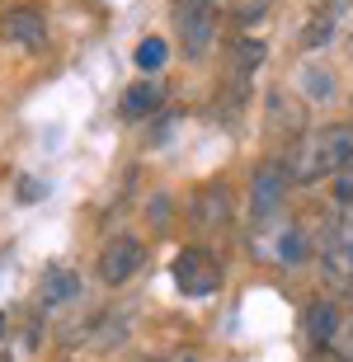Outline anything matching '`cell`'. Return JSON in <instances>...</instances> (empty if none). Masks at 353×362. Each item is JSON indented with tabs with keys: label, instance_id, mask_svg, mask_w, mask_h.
Wrapping results in <instances>:
<instances>
[{
	"label": "cell",
	"instance_id": "obj_1",
	"mask_svg": "<svg viewBox=\"0 0 353 362\" xmlns=\"http://www.w3.org/2000/svg\"><path fill=\"white\" fill-rule=\"evenodd\" d=\"M311 255H316L311 235H306L292 216H269V221H255V230H250V259H259V264L301 269Z\"/></svg>",
	"mask_w": 353,
	"mask_h": 362
},
{
	"label": "cell",
	"instance_id": "obj_2",
	"mask_svg": "<svg viewBox=\"0 0 353 362\" xmlns=\"http://www.w3.org/2000/svg\"><path fill=\"white\" fill-rule=\"evenodd\" d=\"M170 278H175V287L184 296L203 301V296H212L221 287V259L207 245H184L175 255V264H170Z\"/></svg>",
	"mask_w": 353,
	"mask_h": 362
},
{
	"label": "cell",
	"instance_id": "obj_3",
	"mask_svg": "<svg viewBox=\"0 0 353 362\" xmlns=\"http://www.w3.org/2000/svg\"><path fill=\"white\" fill-rule=\"evenodd\" d=\"M217 14H221V0H179V47L189 62H203L212 38H217Z\"/></svg>",
	"mask_w": 353,
	"mask_h": 362
},
{
	"label": "cell",
	"instance_id": "obj_4",
	"mask_svg": "<svg viewBox=\"0 0 353 362\" xmlns=\"http://www.w3.org/2000/svg\"><path fill=\"white\" fill-rule=\"evenodd\" d=\"M231 216H236V198H231V188L226 184H198L193 188V198H189V226L198 230V235H221V230L231 226Z\"/></svg>",
	"mask_w": 353,
	"mask_h": 362
},
{
	"label": "cell",
	"instance_id": "obj_5",
	"mask_svg": "<svg viewBox=\"0 0 353 362\" xmlns=\"http://www.w3.org/2000/svg\"><path fill=\"white\" fill-rule=\"evenodd\" d=\"M287 170L278 160H264L255 165V175H250V216L255 221H269V216H283V202H287Z\"/></svg>",
	"mask_w": 353,
	"mask_h": 362
},
{
	"label": "cell",
	"instance_id": "obj_6",
	"mask_svg": "<svg viewBox=\"0 0 353 362\" xmlns=\"http://www.w3.org/2000/svg\"><path fill=\"white\" fill-rule=\"evenodd\" d=\"M264 132L273 141H297V136H306V104H301L297 94L269 90V99H264Z\"/></svg>",
	"mask_w": 353,
	"mask_h": 362
},
{
	"label": "cell",
	"instance_id": "obj_7",
	"mask_svg": "<svg viewBox=\"0 0 353 362\" xmlns=\"http://www.w3.org/2000/svg\"><path fill=\"white\" fill-rule=\"evenodd\" d=\"M146 264V250L141 240L132 235H118V240L104 245V255H99V282L104 287H122V282H132V273Z\"/></svg>",
	"mask_w": 353,
	"mask_h": 362
},
{
	"label": "cell",
	"instance_id": "obj_8",
	"mask_svg": "<svg viewBox=\"0 0 353 362\" xmlns=\"http://www.w3.org/2000/svg\"><path fill=\"white\" fill-rule=\"evenodd\" d=\"M340 329H344V320H340V306H335L330 296H316V301L301 306V334H306V344H311L316 353L335 349Z\"/></svg>",
	"mask_w": 353,
	"mask_h": 362
},
{
	"label": "cell",
	"instance_id": "obj_9",
	"mask_svg": "<svg viewBox=\"0 0 353 362\" xmlns=\"http://www.w3.org/2000/svg\"><path fill=\"white\" fill-rule=\"evenodd\" d=\"M0 38L14 42V47H24V52H38L42 42H47V19H42V10H33V5H14V10H5V19H0Z\"/></svg>",
	"mask_w": 353,
	"mask_h": 362
},
{
	"label": "cell",
	"instance_id": "obj_10",
	"mask_svg": "<svg viewBox=\"0 0 353 362\" xmlns=\"http://www.w3.org/2000/svg\"><path fill=\"white\" fill-rule=\"evenodd\" d=\"M283 170H287V179L292 184H320V179L330 175L325 170V156H320V141H316V132H306V136H297L292 141V151H287V160H283Z\"/></svg>",
	"mask_w": 353,
	"mask_h": 362
},
{
	"label": "cell",
	"instance_id": "obj_11",
	"mask_svg": "<svg viewBox=\"0 0 353 362\" xmlns=\"http://www.w3.org/2000/svg\"><path fill=\"white\" fill-rule=\"evenodd\" d=\"M38 301L42 306H71V301H81V273L66 269V264H47L38 278Z\"/></svg>",
	"mask_w": 353,
	"mask_h": 362
},
{
	"label": "cell",
	"instance_id": "obj_12",
	"mask_svg": "<svg viewBox=\"0 0 353 362\" xmlns=\"http://www.w3.org/2000/svg\"><path fill=\"white\" fill-rule=\"evenodd\" d=\"M316 259H320V273H325L330 287H344V292H353V245H349V240L330 235L325 245H316Z\"/></svg>",
	"mask_w": 353,
	"mask_h": 362
},
{
	"label": "cell",
	"instance_id": "obj_13",
	"mask_svg": "<svg viewBox=\"0 0 353 362\" xmlns=\"http://www.w3.org/2000/svg\"><path fill=\"white\" fill-rule=\"evenodd\" d=\"M316 141H320V156H325V170H330V175H340L344 165H353V127H349V122L320 127V132H316Z\"/></svg>",
	"mask_w": 353,
	"mask_h": 362
},
{
	"label": "cell",
	"instance_id": "obj_14",
	"mask_svg": "<svg viewBox=\"0 0 353 362\" xmlns=\"http://www.w3.org/2000/svg\"><path fill=\"white\" fill-rule=\"evenodd\" d=\"M161 99H165V90L156 81H132L127 90H122V99H118V113L127 122H137V118H151L156 108H161Z\"/></svg>",
	"mask_w": 353,
	"mask_h": 362
},
{
	"label": "cell",
	"instance_id": "obj_15",
	"mask_svg": "<svg viewBox=\"0 0 353 362\" xmlns=\"http://www.w3.org/2000/svg\"><path fill=\"white\" fill-rule=\"evenodd\" d=\"M264 57H269V47L259 38H236L231 42V81H250L264 66Z\"/></svg>",
	"mask_w": 353,
	"mask_h": 362
},
{
	"label": "cell",
	"instance_id": "obj_16",
	"mask_svg": "<svg viewBox=\"0 0 353 362\" xmlns=\"http://www.w3.org/2000/svg\"><path fill=\"white\" fill-rule=\"evenodd\" d=\"M330 33H335V10H330V5H320V10L306 19V28H301V47H325Z\"/></svg>",
	"mask_w": 353,
	"mask_h": 362
},
{
	"label": "cell",
	"instance_id": "obj_17",
	"mask_svg": "<svg viewBox=\"0 0 353 362\" xmlns=\"http://www.w3.org/2000/svg\"><path fill=\"white\" fill-rule=\"evenodd\" d=\"M165 57H170V47H165V38H141L137 42V71H161L165 66Z\"/></svg>",
	"mask_w": 353,
	"mask_h": 362
},
{
	"label": "cell",
	"instance_id": "obj_18",
	"mask_svg": "<svg viewBox=\"0 0 353 362\" xmlns=\"http://www.w3.org/2000/svg\"><path fill=\"white\" fill-rule=\"evenodd\" d=\"M330 188H335V202L349 207V202H353V165H344L340 175H330Z\"/></svg>",
	"mask_w": 353,
	"mask_h": 362
},
{
	"label": "cell",
	"instance_id": "obj_19",
	"mask_svg": "<svg viewBox=\"0 0 353 362\" xmlns=\"http://www.w3.org/2000/svg\"><path fill=\"white\" fill-rule=\"evenodd\" d=\"M165 226H170V198L156 193V198H151V230H165Z\"/></svg>",
	"mask_w": 353,
	"mask_h": 362
},
{
	"label": "cell",
	"instance_id": "obj_20",
	"mask_svg": "<svg viewBox=\"0 0 353 362\" xmlns=\"http://www.w3.org/2000/svg\"><path fill=\"white\" fill-rule=\"evenodd\" d=\"M179 127V113H165L161 122H156V127H151V146H165V141H170V132H175Z\"/></svg>",
	"mask_w": 353,
	"mask_h": 362
},
{
	"label": "cell",
	"instance_id": "obj_21",
	"mask_svg": "<svg viewBox=\"0 0 353 362\" xmlns=\"http://www.w3.org/2000/svg\"><path fill=\"white\" fill-rule=\"evenodd\" d=\"M335 235L353 245V202H349V207H340V216H335Z\"/></svg>",
	"mask_w": 353,
	"mask_h": 362
},
{
	"label": "cell",
	"instance_id": "obj_22",
	"mask_svg": "<svg viewBox=\"0 0 353 362\" xmlns=\"http://www.w3.org/2000/svg\"><path fill=\"white\" fill-rule=\"evenodd\" d=\"M330 353H340L344 362H353V325H344V329H340V339H335V349H330Z\"/></svg>",
	"mask_w": 353,
	"mask_h": 362
},
{
	"label": "cell",
	"instance_id": "obj_23",
	"mask_svg": "<svg viewBox=\"0 0 353 362\" xmlns=\"http://www.w3.org/2000/svg\"><path fill=\"white\" fill-rule=\"evenodd\" d=\"M42 193H47V188H42L38 179H19V198H24V202L28 198H42Z\"/></svg>",
	"mask_w": 353,
	"mask_h": 362
},
{
	"label": "cell",
	"instance_id": "obj_24",
	"mask_svg": "<svg viewBox=\"0 0 353 362\" xmlns=\"http://www.w3.org/2000/svg\"><path fill=\"white\" fill-rule=\"evenodd\" d=\"M349 306H353V292H349Z\"/></svg>",
	"mask_w": 353,
	"mask_h": 362
},
{
	"label": "cell",
	"instance_id": "obj_25",
	"mask_svg": "<svg viewBox=\"0 0 353 362\" xmlns=\"http://www.w3.org/2000/svg\"><path fill=\"white\" fill-rule=\"evenodd\" d=\"M0 362H10V358H0Z\"/></svg>",
	"mask_w": 353,
	"mask_h": 362
},
{
	"label": "cell",
	"instance_id": "obj_26",
	"mask_svg": "<svg viewBox=\"0 0 353 362\" xmlns=\"http://www.w3.org/2000/svg\"><path fill=\"white\" fill-rule=\"evenodd\" d=\"M179 362H189V358H179Z\"/></svg>",
	"mask_w": 353,
	"mask_h": 362
}]
</instances>
